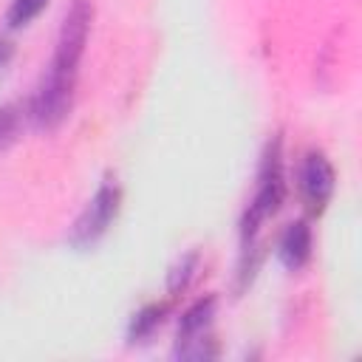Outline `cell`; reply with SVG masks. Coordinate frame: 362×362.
<instances>
[{
  "label": "cell",
  "mask_w": 362,
  "mask_h": 362,
  "mask_svg": "<svg viewBox=\"0 0 362 362\" xmlns=\"http://www.w3.org/2000/svg\"><path fill=\"white\" fill-rule=\"evenodd\" d=\"M283 198H286L283 156H280V136H274L263 150V158L257 167V189H255V195H252V201L240 218V243L243 246L255 243L260 223L280 209Z\"/></svg>",
  "instance_id": "6da1fadb"
},
{
  "label": "cell",
  "mask_w": 362,
  "mask_h": 362,
  "mask_svg": "<svg viewBox=\"0 0 362 362\" xmlns=\"http://www.w3.org/2000/svg\"><path fill=\"white\" fill-rule=\"evenodd\" d=\"M90 23H93V0H71L68 11L62 17V25L57 34V48H54L48 68L76 76L79 59L85 54V42L90 34Z\"/></svg>",
  "instance_id": "7a4b0ae2"
},
{
  "label": "cell",
  "mask_w": 362,
  "mask_h": 362,
  "mask_svg": "<svg viewBox=\"0 0 362 362\" xmlns=\"http://www.w3.org/2000/svg\"><path fill=\"white\" fill-rule=\"evenodd\" d=\"M119 201H122V189L116 181L105 178L99 184V189L93 192V198L88 201V206L76 215L71 232H68V243L76 249H88L93 246L110 226V221L119 212Z\"/></svg>",
  "instance_id": "3957f363"
},
{
  "label": "cell",
  "mask_w": 362,
  "mask_h": 362,
  "mask_svg": "<svg viewBox=\"0 0 362 362\" xmlns=\"http://www.w3.org/2000/svg\"><path fill=\"white\" fill-rule=\"evenodd\" d=\"M74 88H76V76L45 68V74H42L34 96H31V105H28L31 122L42 130L57 127L74 105Z\"/></svg>",
  "instance_id": "277c9868"
},
{
  "label": "cell",
  "mask_w": 362,
  "mask_h": 362,
  "mask_svg": "<svg viewBox=\"0 0 362 362\" xmlns=\"http://www.w3.org/2000/svg\"><path fill=\"white\" fill-rule=\"evenodd\" d=\"M334 184H337V173L331 161L322 153H308L300 164V192L311 212L325 209L328 198L334 195Z\"/></svg>",
  "instance_id": "5b68a950"
},
{
  "label": "cell",
  "mask_w": 362,
  "mask_h": 362,
  "mask_svg": "<svg viewBox=\"0 0 362 362\" xmlns=\"http://www.w3.org/2000/svg\"><path fill=\"white\" fill-rule=\"evenodd\" d=\"M277 257L291 272H297L308 263V257H311V226L305 221H294L280 232Z\"/></svg>",
  "instance_id": "8992f818"
},
{
  "label": "cell",
  "mask_w": 362,
  "mask_h": 362,
  "mask_svg": "<svg viewBox=\"0 0 362 362\" xmlns=\"http://www.w3.org/2000/svg\"><path fill=\"white\" fill-rule=\"evenodd\" d=\"M215 305H218V297L215 294H206L201 300H195L178 320V342L184 339H192L198 334H204V328L212 322L215 317Z\"/></svg>",
  "instance_id": "52a82bcc"
},
{
  "label": "cell",
  "mask_w": 362,
  "mask_h": 362,
  "mask_svg": "<svg viewBox=\"0 0 362 362\" xmlns=\"http://www.w3.org/2000/svg\"><path fill=\"white\" fill-rule=\"evenodd\" d=\"M167 317V303H147L144 308H139L127 325V342L136 345V342H144Z\"/></svg>",
  "instance_id": "ba28073f"
},
{
  "label": "cell",
  "mask_w": 362,
  "mask_h": 362,
  "mask_svg": "<svg viewBox=\"0 0 362 362\" xmlns=\"http://www.w3.org/2000/svg\"><path fill=\"white\" fill-rule=\"evenodd\" d=\"M195 269H198V252L181 255V257L175 260V266L170 269V274H167V288H170L173 294L184 291V288L189 286V280L195 277Z\"/></svg>",
  "instance_id": "9c48e42d"
},
{
  "label": "cell",
  "mask_w": 362,
  "mask_h": 362,
  "mask_svg": "<svg viewBox=\"0 0 362 362\" xmlns=\"http://www.w3.org/2000/svg\"><path fill=\"white\" fill-rule=\"evenodd\" d=\"M45 6H48V0H11V6H8V11H6V25H8V28H23V25H28Z\"/></svg>",
  "instance_id": "30bf717a"
},
{
  "label": "cell",
  "mask_w": 362,
  "mask_h": 362,
  "mask_svg": "<svg viewBox=\"0 0 362 362\" xmlns=\"http://www.w3.org/2000/svg\"><path fill=\"white\" fill-rule=\"evenodd\" d=\"M173 354L181 356V359H215V356H218V345H215L212 337H201V334H198V337H192V339L178 342Z\"/></svg>",
  "instance_id": "8fae6325"
},
{
  "label": "cell",
  "mask_w": 362,
  "mask_h": 362,
  "mask_svg": "<svg viewBox=\"0 0 362 362\" xmlns=\"http://www.w3.org/2000/svg\"><path fill=\"white\" fill-rule=\"evenodd\" d=\"M20 127V107L17 105H0V150L14 139Z\"/></svg>",
  "instance_id": "7c38bea8"
},
{
  "label": "cell",
  "mask_w": 362,
  "mask_h": 362,
  "mask_svg": "<svg viewBox=\"0 0 362 362\" xmlns=\"http://www.w3.org/2000/svg\"><path fill=\"white\" fill-rule=\"evenodd\" d=\"M11 57H14V42H11L8 37H0V71L8 68Z\"/></svg>",
  "instance_id": "4fadbf2b"
}]
</instances>
